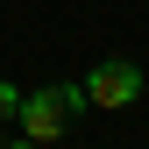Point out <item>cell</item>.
<instances>
[{
  "label": "cell",
  "mask_w": 149,
  "mask_h": 149,
  "mask_svg": "<svg viewBox=\"0 0 149 149\" xmlns=\"http://www.w3.org/2000/svg\"><path fill=\"white\" fill-rule=\"evenodd\" d=\"M7 149H43V142H29V135H22V142H7Z\"/></svg>",
  "instance_id": "4"
},
{
  "label": "cell",
  "mask_w": 149,
  "mask_h": 149,
  "mask_svg": "<svg viewBox=\"0 0 149 149\" xmlns=\"http://www.w3.org/2000/svg\"><path fill=\"white\" fill-rule=\"evenodd\" d=\"M14 107H22V92H14L7 78H0V128H14Z\"/></svg>",
  "instance_id": "3"
},
{
  "label": "cell",
  "mask_w": 149,
  "mask_h": 149,
  "mask_svg": "<svg viewBox=\"0 0 149 149\" xmlns=\"http://www.w3.org/2000/svg\"><path fill=\"white\" fill-rule=\"evenodd\" d=\"M78 114H85L78 85H36V92H22V107H14V128L50 149V142H64L71 128H78Z\"/></svg>",
  "instance_id": "1"
},
{
  "label": "cell",
  "mask_w": 149,
  "mask_h": 149,
  "mask_svg": "<svg viewBox=\"0 0 149 149\" xmlns=\"http://www.w3.org/2000/svg\"><path fill=\"white\" fill-rule=\"evenodd\" d=\"M78 92H85V107H135L142 100V64H128V57H107V64H92L85 78H78Z\"/></svg>",
  "instance_id": "2"
}]
</instances>
